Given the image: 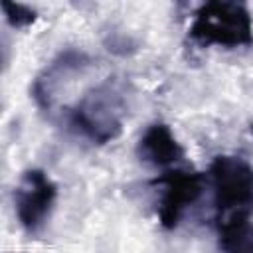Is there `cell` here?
<instances>
[{
	"mask_svg": "<svg viewBox=\"0 0 253 253\" xmlns=\"http://www.w3.org/2000/svg\"><path fill=\"white\" fill-rule=\"evenodd\" d=\"M217 223L251 219L253 215V166L241 156H215L210 164Z\"/></svg>",
	"mask_w": 253,
	"mask_h": 253,
	"instance_id": "cell-3",
	"label": "cell"
},
{
	"mask_svg": "<svg viewBox=\"0 0 253 253\" xmlns=\"http://www.w3.org/2000/svg\"><path fill=\"white\" fill-rule=\"evenodd\" d=\"M190 38L200 45H219L225 49L251 45L253 18L245 4L208 2L194 14Z\"/></svg>",
	"mask_w": 253,
	"mask_h": 253,
	"instance_id": "cell-2",
	"label": "cell"
},
{
	"mask_svg": "<svg viewBox=\"0 0 253 253\" xmlns=\"http://www.w3.org/2000/svg\"><path fill=\"white\" fill-rule=\"evenodd\" d=\"M136 152L142 162L156 168H170L184 158V148L164 123H152L138 138Z\"/></svg>",
	"mask_w": 253,
	"mask_h": 253,
	"instance_id": "cell-6",
	"label": "cell"
},
{
	"mask_svg": "<svg viewBox=\"0 0 253 253\" xmlns=\"http://www.w3.org/2000/svg\"><path fill=\"white\" fill-rule=\"evenodd\" d=\"M162 186L160 204H158V219L166 229H172L180 223L186 210L202 196L204 190V174L168 168L158 180Z\"/></svg>",
	"mask_w": 253,
	"mask_h": 253,
	"instance_id": "cell-5",
	"label": "cell"
},
{
	"mask_svg": "<svg viewBox=\"0 0 253 253\" xmlns=\"http://www.w3.org/2000/svg\"><path fill=\"white\" fill-rule=\"evenodd\" d=\"M2 10L6 14V20L14 26V28H22L28 26L36 20V14L32 8L24 6V4H14V2H2Z\"/></svg>",
	"mask_w": 253,
	"mask_h": 253,
	"instance_id": "cell-7",
	"label": "cell"
},
{
	"mask_svg": "<svg viewBox=\"0 0 253 253\" xmlns=\"http://www.w3.org/2000/svg\"><path fill=\"white\" fill-rule=\"evenodd\" d=\"M251 132H253V125H251Z\"/></svg>",
	"mask_w": 253,
	"mask_h": 253,
	"instance_id": "cell-8",
	"label": "cell"
},
{
	"mask_svg": "<svg viewBox=\"0 0 253 253\" xmlns=\"http://www.w3.org/2000/svg\"><path fill=\"white\" fill-rule=\"evenodd\" d=\"M125 109V95L119 83L109 77L87 89L69 109H65V123L89 142L105 144L121 134Z\"/></svg>",
	"mask_w": 253,
	"mask_h": 253,
	"instance_id": "cell-1",
	"label": "cell"
},
{
	"mask_svg": "<svg viewBox=\"0 0 253 253\" xmlns=\"http://www.w3.org/2000/svg\"><path fill=\"white\" fill-rule=\"evenodd\" d=\"M55 198L57 186L43 170L32 168L24 172L14 190V210L20 225L30 233L40 231L51 215Z\"/></svg>",
	"mask_w": 253,
	"mask_h": 253,
	"instance_id": "cell-4",
	"label": "cell"
}]
</instances>
